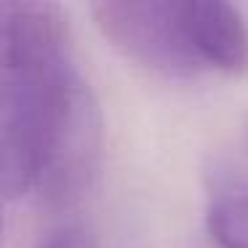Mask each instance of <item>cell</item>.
Instances as JSON below:
<instances>
[{"label":"cell","mask_w":248,"mask_h":248,"mask_svg":"<svg viewBox=\"0 0 248 248\" xmlns=\"http://www.w3.org/2000/svg\"><path fill=\"white\" fill-rule=\"evenodd\" d=\"M91 14L104 38L144 70L176 80L205 70L189 38L184 0H102Z\"/></svg>","instance_id":"obj_2"},{"label":"cell","mask_w":248,"mask_h":248,"mask_svg":"<svg viewBox=\"0 0 248 248\" xmlns=\"http://www.w3.org/2000/svg\"><path fill=\"white\" fill-rule=\"evenodd\" d=\"M246 139H248V128H246Z\"/></svg>","instance_id":"obj_6"},{"label":"cell","mask_w":248,"mask_h":248,"mask_svg":"<svg viewBox=\"0 0 248 248\" xmlns=\"http://www.w3.org/2000/svg\"><path fill=\"white\" fill-rule=\"evenodd\" d=\"M43 248H99V246L83 227H62L43 243Z\"/></svg>","instance_id":"obj_5"},{"label":"cell","mask_w":248,"mask_h":248,"mask_svg":"<svg viewBox=\"0 0 248 248\" xmlns=\"http://www.w3.org/2000/svg\"><path fill=\"white\" fill-rule=\"evenodd\" d=\"M102 163V112L56 3H0V192L70 208Z\"/></svg>","instance_id":"obj_1"},{"label":"cell","mask_w":248,"mask_h":248,"mask_svg":"<svg viewBox=\"0 0 248 248\" xmlns=\"http://www.w3.org/2000/svg\"><path fill=\"white\" fill-rule=\"evenodd\" d=\"M195 54L205 70L240 75L248 70V27L243 14L219 0H184Z\"/></svg>","instance_id":"obj_3"},{"label":"cell","mask_w":248,"mask_h":248,"mask_svg":"<svg viewBox=\"0 0 248 248\" xmlns=\"http://www.w3.org/2000/svg\"><path fill=\"white\" fill-rule=\"evenodd\" d=\"M208 232L221 248H248V189L227 187L208 203Z\"/></svg>","instance_id":"obj_4"},{"label":"cell","mask_w":248,"mask_h":248,"mask_svg":"<svg viewBox=\"0 0 248 248\" xmlns=\"http://www.w3.org/2000/svg\"><path fill=\"white\" fill-rule=\"evenodd\" d=\"M0 198H3V192H0Z\"/></svg>","instance_id":"obj_7"}]
</instances>
